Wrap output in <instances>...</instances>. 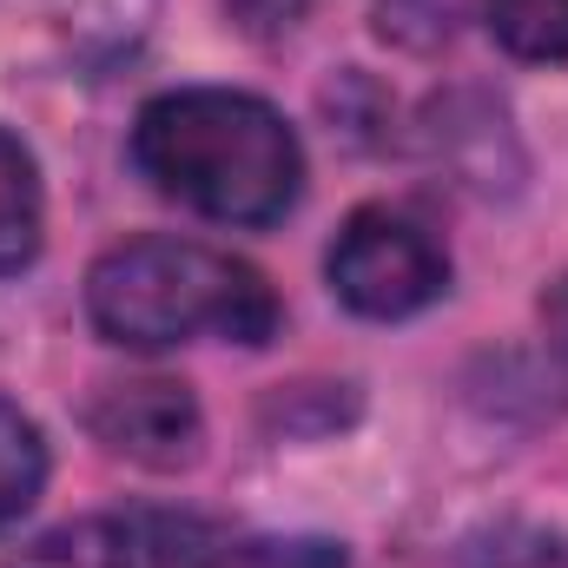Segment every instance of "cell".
Instances as JSON below:
<instances>
[{
  "instance_id": "obj_10",
  "label": "cell",
  "mask_w": 568,
  "mask_h": 568,
  "mask_svg": "<svg viewBox=\"0 0 568 568\" xmlns=\"http://www.w3.org/2000/svg\"><path fill=\"white\" fill-rule=\"evenodd\" d=\"M304 7H311V0H232V20H239L245 33L272 40V33H291V27L304 20Z\"/></svg>"
},
{
  "instance_id": "obj_3",
  "label": "cell",
  "mask_w": 568,
  "mask_h": 568,
  "mask_svg": "<svg viewBox=\"0 0 568 568\" xmlns=\"http://www.w3.org/2000/svg\"><path fill=\"white\" fill-rule=\"evenodd\" d=\"M443 284H449V258L436 232L397 205L351 212L331 245V291L357 317H410L443 297Z\"/></svg>"
},
{
  "instance_id": "obj_4",
  "label": "cell",
  "mask_w": 568,
  "mask_h": 568,
  "mask_svg": "<svg viewBox=\"0 0 568 568\" xmlns=\"http://www.w3.org/2000/svg\"><path fill=\"white\" fill-rule=\"evenodd\" d=\"M212 536L185 516H87L40 536L13 568H205Z\"/></svg>"
},
{
  "instance_id": "obj_6",
  "label": "cell",
  "mask_w": 568,
  "mask_h": 568,
  "mask_svg": "<svg viewBox=\"0 0 568 568\" xmlns=\"http://www.w3.org/2000/svg\"><path fill=\"white\" fill-rule=\"evenodd\" d=\"M40 219H47V205H40L33 152L0 126V278L40 252Z\"/></svg>"
},
{
  "instance_id": "obj_1",
  "label": "cell",
  "mask_w": 568,
  "mask_h": 568,
  "mask_svg": "<svg viewBox=\"0 0 568 568\" xmlns=\"http://www.w3.org/2000/svg\"><path fill=\"white\" fill-rule=\"evenodd\" d=\"M140 172L219 225H272L297 205L304 152L278 106L232 87L159 93L133 126Z\"/></svg>"
},
{
  "instance_id": "obj_11",
  "label": "cell",
  "mask_w": 568,
  "mask_h": 568,
  "mask_svg": "<svg viewBox=\"0 0 568 568\" xmlns=\"http://www.w3.org/2000/svg\"><path fill=\"white\" fill-rule=\"evenodd\" d=\"M542 317H549V337H556V344L568 351V278L556 284L549 297H542Z\"/></svg>"
},
{
  "instance_id": "obj_5",
  "label": "cell",
  "mask_w": 568,
  "mask_h": 568,
  "mask_svg": "<svg viewBox=\"0 0 568 568\" xmlns=\"http://www.w3.org/2000/svg\"><path fill=\"white\" fill-rule=\"evenodd\" d=\"M87 429L145 469H185L205 443V417L192 404L185 384L172 377H126V384H106L93 404H87Z\"/></svg>"
},
{
  "instance_id": "obj_7",
  "label": "cell",
  "mask_w": 568,
  "mask_h": 568,
  "mask_svg": "<svg viewBox=\"0 0 568 568\" xmlns=\"http://www.w3.org/2000/svg\"><path fill=\"white\" fill-rule=\"evenodd\" d=\"M47 489V436L20 404H0V529H13Z\"/></svg>"
},
{
  "instance_id": "obj_2",
  "label": "cell",
  "mask_w": 568,
  "mask_h": 568,
  "mask_svg": "<svg viewBox=\"0 0 568 568\" xmlns=\"http://www.w3.org/2000/svg\"><path fill=\"white\" fill-rule=\"evenodd\" d=\"M87 311L100 337L126 351H165L192 337L265 344L278 331V297L245 258L192 239H126L87 272Z\"/></svg>"
},
{
  "instance_id": "obj_8",
  "label": "cell",
  "mask_w": 568,
  "mask_h": 568,
  "mask_svg": "<svg viewBox=\"0 0 568 568\" xmlns=\"http://www.w3.org/2000/svg\"><path fill=\"white\" fill-rule=\"evenodd\" d=\"M483 13L516 60H568V0H483Z\"/></svg>"
},
{
  "instance_id": "obj_9",
  "label": "cell",
  "mask_w": 568,
  "mask_h": 568,
  "mask_svg": "<svg viewBox=\"0 0 568 568\" xmlns=\"http://www.w3.org/2000/svg\"><path fill=\"white\" fill-rule=\"evenodd\" d=\"M377 27L404 47H436L456 33V0H377Z\"/></svg>"
}]
</instances>
